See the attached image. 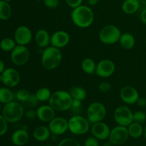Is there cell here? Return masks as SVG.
Segmentation results:
<instances>
[{
    "label": "cell",
    "instance_id": "obj_49",
    "mask_svg": "<svg viewBox=\"0 0 146 146\" xmlns=\"http://www.w3.org/2000/svg\"><path fill=\"white\" fill-rule=\"evenodd\" d=\"M3 1H8V2H9V1H12V0H3Z\"/></svg>",
    "mask_w": 146,
    "mask_h": 146
},
{
    "label": "cell",
    "instance_id": "obj_37",
    "mask_svg": "<svg viewBox=\"0 0 146 146\" xmlns=\"http://www.w3.org/2000/svg\"><path fill=\"white\" fill-rule=\"evenodd\" d=\"M84 146H99V143L95 137H88L85 141Z\"/></svg>",
    "mask_w": 146,
    "mask_h": 146
},
{
    "label": "cell",
    "instance_id": "obj_31",
    "mask_svg": "<svg viewBox=\"0 0 146 146\" xmlns=\"http://www.w3.org/2000/svg\"><path fill=\"white\" fill-rule=\"evenodd\" d=\"M30 95H31V94L27 89L21 88V89L17 91V94H16V98H17V101H19V102L26 103L29 98Z\"/></svg>",
    "mask_w": 146,
    "mask_h": 146
},
{
    "label": "cell",
    "instance_id": "obj_39",
    "mask_svg": "<svg viewBox=\"0 0 146 146\" xmlns=\"http://www.w3.org/2000/svg\"><path fill=\"white\" fill-rule=\"evenodd\" d=\"M66 3L71 8H76L82 4L83 0H65Z\"/></svg>",
    "mask_w": 146,
    "mask_h": 146
},
{
    "label": "cell",
    "instance_id": "obj_35",
    "mask_svg": "<svg viewBox=\"0 0 146 146\" xmlns=\"http://www.w3.org/2000/svg\"><path fill=\"white\" fill-rule=\"evenodd\" d=\"M98 89L102 93H108L111 91V85L107 81H102L98 86Z\"/></svg>",
    "mask_w": 146,
    "mask_h": 146
},
{
    "label": "cell",
    "instance_id": "obj_8",
    "mask_svg": "<svg viewBox=\"0 0 146 146\" xmlns=\"http://www.w3.org/2000/svg\"><path fill=\"white\" fill-rule=\"evenodd\" d=\"M113 118L118 125L127 127L133 122V113L128 107L121 106L114 111Z\"/></svg>",
    "mask_w": 146,
    "mask_h": 146
},
{
    "label": "cell",
    "instance_id": "obj_38",
    "mask_svg": "<svg viewBox=\"0 0 146 146\" xmlns=\"http://www.w3.org/2000/svg\"><path fill=\"white\" fill-rule=\"evenodd\" d=\"M24 116L29 120H33L35 118H37L36 110L29 109L24 112Z\"/></svg>",
    "mask_w": 146,
    "mask_h": 146
},
{
    "label": "cell",
    "instance_id": "obj_20",
    "mask_svg": "<svg viewBox=\"0 0 146 146\" xmlns=\"http://www.w3.org/2000/svg\"><path fill=\"white\" fill-rule=\"evenodd\" d=\"M29 133L26 130L19 129L14 131L11 135V142L14 145L23 146L29 141Z\"/></svg>",
    "mask_w": 146,
    "mask_h": 146
},
{
    "label": "cell",
    "instance_id": "obj_21",
    "mask_svg": "<svg viewBox=\"0 0 146 146\" xmlns=\"http://www.w3.org/2000/svg\"><path fill=\"white\" fill-rule=\"evenodd\" d=\"M139 0H125L122 4L123 11L126 14H135L141 7Z\"/></svg>",
    "mask_w": 146,
    "mask_h": 146
},
{
    "label": "cell",
    "instance_id": "obj_14",
    "mask_svg": "<svg viewBox=\"0 0 146 146\" xmlns=\"http://www.w3.org/2000/svg\"><path fill=\"white\" fill-rule=\"evenodd\" d=\"M48 128L54 135H62L68 130V121L64 117L56 116L48 123Z\"/></svg>",
    "mask_w": 146,
    "mask_h": 146
},
{
    "label": "cell",
    "instance_id": "obj_24",
    "mask_svg": "<svg viewBox=\"0 0 146 146\" xmlns=\"http://www.w3.org/2000/svg\"><path fill=\"white\" fill-rule=\"evenodd\" d=\"M128 128L129 136L133 138H138L143 135L144 128H143L141 123H138L135 122H132L128 126Z\"/></svg>",
    "mask_w": 146,
    "mask_h": 146
},
{
    "label": "cell",
    "instance_id": "obj_2",
    "mask_svg": "<svg viewBox=\"0 0 146 146\" xmlns=\"http://www.w3.org/2000/svg\"><path fill=\"white\" fill-rule=\"evenodd\" d=\"M62 52L60 48L48 46L44 48L41 54V64L46 70L51 71L56 68L62 61Z\"/></svg>",
    "mask_w": 146,
    "mask_h": 146
},
{
    "label": "cell",
    "instance_id": "obj_40",
    "mask_svg": "<svg viewBox=\"0 0 146 146\" xmlns=\"http://www.w3.org/2000/svg\"><path fill=\"white\" fill-rule=\"evenodd\" d=\"M38 102H39V101H38L35 94H31L29 98L28 101L26 103H28L29 105L31 106V107H35Z\"/></svg>",
    "mask_w": 146,
    "mask_h": 146
},
{
    "label": "cell",
    "instance_id": "obj_15",
    "mask_svg": "<svg viewBox=\"0 0 146 146\" xmlns=\"http://www.w3.org/2000/svg\"><path fill=\"white\" fill-rule=\"evenodd\" d=\"M120 97L123 103L127 105L136 104L140 98L138 90L131 86H123L120 91Z\"/></svg>",
    "mask_w": 146,
    "mask_h": 146
},
{
    "label": "cell",
    "instance_id": "obj_1",
    "mask_svg": "<svg viewBox=\"0 0 146 146\" xmlns=\"http://www.w3.org/2000/svg\"><path fill=\"white\" fill-rule=\"evenodd\" d=\"M71 20L76 27L81 29L89 27L94 21V13L89 6L81 4L74 8L71 14Z\"/></svg>",
    "mask_w": 146,
    "mask_h": 146
},
{
    "label": "cell",
    "instance_id": "obj_46",
    "mask_svg": "<svg viewBox=\"0 0 146 146\" xmlns=\"http://www.w3.org/2000/svg\"><path fill=\"white\" fill-rule=\"evenodd\" d=\"M140 2L142 4H144V5H146V0H139Z\"/></svg>",
    "mask_w": 146,
    "mask_h": 146
},
{
    "label": "cell",
    "instance_id": "obj_23",
    "mask_svg": "<svg viewBox=\"0 0 146 146\" xmlns=\"http://www.w3.org/2000/svg\"><path fill=\"white\" fill-rule=\"evenodd\" d=\"M118 42L124 49L131 50L135 46V39L133 35H132L131 33L125 32L123 34H121V38H120Z\"/></svg>",
    "mask_w": 146,
    "mask_h": 146
},
{
    "label": "cell",
    "instance_id": "obj_27",
    "mask_svg": "<svg viewBox=\"0 0 146 146\" xmlns=\"http://www.w3.org/2000/svg\"><path fill=\"white\" fill-rule=\"evenodd\" d=\"M14 93L9 87L0 88V103L7 104L14 100Z\"/></svg>",
    "mask_w": 146,
    "mask_h": 146
},
{
    "label": "cell",
    "instance_id": "obj_19",
    "mask_svg": "<svg viewBox=\"0 0 146 146\" xmlns=\"http://www.w3.org/2000/svg\"><path fill=\"white\" fill-rule=\"evenodd\" d=\"M35 41L37 45L45 48L51 45V36L45 29H39L35 34Z\"/></svg>",
    "mask_w": 146,
    "mask_h": 146
},
{
    "label": "cell",
    "instance_id": "obj_48",
    "mask_svg": "<svg viewBox=\"0 0 146 146\" xmlns=\"http://www.w3.org/2000/svg\"><path fill=\"white\" fill-rule=\"evenodd\" d=\"M2 81V76H1V74H0V82Z\"/></svg>",
    "mask_w": 146,
    "mask_h": 146
},
{
    "label": "cell",
    "instance_id": "obj_26",
    "mask_svg": "<svg viewBox=\"0 0 146 146\" xmlns=\"http://www.w3.org/2000/svg\"><path fill=\"white\" fill-rule=\"evenodd\" d=\"M12 14L11 7L8 1L0 0V19L7 20Z\"/></svg>",
    "mask_w": 146,
    "mask_h": 146
},
{
    "label": "cell",
    "instance_id": "obj_33",
    "mask_svg": "<svg viewBox=\"0 0 146 146\" xmlns=\"http://www.w3.org/2000/svg\"><path fill=\"white\" fill-rule=\"evenodd\" d=\"M146 120V114L143 111H138L133 113V122L143 123Z\"/></svg>",
    "mask_w": 146,
    "mask_h": 146
},
{
    "label": "cell",
    "instance_id": "obj_47",
    "mask_svg": "<svg viewBox=\"0 0 146 146\" xmlns=\"http://www.w3.org/2000/svg\"><path fill=\"white\" fill-rule=\"evenodd\" d=\"M143 135H144V136H145V139H146V125H145V128H144Z\"/></svg>",
    "mask_w": 146,
    "mask_h": 146
},
{
    "label": "cell",
    "instance_id": "obj_4",
    "mask_svg": "<svg viewBox=\"0 0 146 146\" xmlns=\"http://www.w3.org/2000/svg\"><path fill=\"white\" fill-rule=\"evenodd\" d=\"M2 115L8 123H14L19 121L24 115V109L22 105L17 101H11L4 104L2 108Z\"/></svg>",
    "mask_w": 146,
    "mask_h": 146
},
{
    "label": "cell",
    "instance_id": "obj_29",
    "mask_svg": "<svg viewBox=\"0 0 146 146\" xmlns=\"http://www.w3.org/2000/svg\"><path fill=\"white\" fill-rule=\"evenodd\" d=\"M17 45L15 40L9 37L2 38L0 41V48L5 52H11Z\"/></svg>",
    "mask_w": 146,
    "mask_h": 146
},
{
    "label": "cell",
    "instance_id": "obj_16",
    "mask_svg": "<svg viewBox=\"0 0 146 146\" xmlns=\"http://www.w3.org/2000/svg\"><path fill=\"white\" fill-rule=\"evenodd\" d=\"M70 41V36L66 31H56L51 36V46L58 48L66 46Z\"/></svg>",
    "mask_w": 146,
    "mask_h": 146
},
{
    "label": "cell",
    "instance_id": "obj_32",
    "mask_svg": "<svg viewBox=\"0 0 146 146\" xmlns=\"http://www.w3.org/2000/svg\"><path fill=\"white\" fill-rule=\"evenodd\" d=\"M58 146H81V145L77 140L72 138H66L63 139Z\"/></svg>",
    "mask_w": 146,
    "mask_h": 146
},
{
    "label": "cell",
    "instance_id": "obj_5",
    "mask_svg": "<svg viewBox=\"0 0 146 146\" xmlns=\"http://www.w3.org/2000/svg\"><path fill=\"white\" fill-rule=\"evenodd\" d=\"M121 32L118 27L113 24H108L103 27L99 31L98 38L104 44H115L119 41Z\"/></svg>",
    "mask_w": 146,
    "mask_h": 146
},
{
    "label": "cell",
    "instance_id": "obj_50",
    "mask_svg": "<svg viewBox=\"0 0 146 146\" xmlns=\"http://www.w3.org/2000/svg\"><path fill=\"white\" fill-rule=\"evenodd\" d=\"M1 103H0V111H1V110H2V108H1Z\"/></svg>",
    "mask_w": 146,
    "mask_h": 146
},
{
    "label": "cell",
    "instance_id": "obj_6",
    "mask_svg": "<svg viewBox=\"0 0 146 146\" xmlns=\"http://www.w3.org/2000/svg\"><path fill=\"white\" fill-rule=\"evenodd\" d=\"M68 131L74 135H84L90 129L88 119L80 115H74L68 120Z\"/></svg>",
    "mask_w": 146,
    "mask_h": 146
},
{
    "label": "cell",
    "instance_id": "obj_44",
    "mask_svg": "<svg viewBox=\"0 0 146 146\" xmlns=\"http://www.w3.org/2000/svg\"><path fill=\"white\" fill-rule=\"evenodd\" d=\"M5 64H4V62L3 61V60H1L0 58V74L3 72V71L5 70Z\"/></svg>",
    "mask_w": 146,
    "mask_h": 146
},
{
    "label": "cell",
    "instance_id": "obj_34",
    "mask_svg": "<svg viewBox=\"0 0 146 146\" xmlns=\"http://www.w3.org/2000/svg\"><path fill=\"white\" fill-rule=\"evenodd\" d=\"M8 129V122L2 114H0V136L4 135Z\"/></svg>",
    "mask_w": 146,
    "mask_h": 146
},
{
    "label": "cell",
    "instance_id": "obj_13",
    "mask_svg": "<svg viewBox=\"0 0 146 146\" xmlns=\"http://www.w3.org/2000/svg\"><path fill=\"white\" fill-rule=\"evenodd\" d=\"M1 76H2L1 82L5 86L9 88L17 86L19 84L21 79L19 71L13 68H5V70L1 73Z\"/></svg>",
    "mask_w": 146,
    "mask_h": 146
},
{
    "label": "cell",
    "instance_id": "obj_45",
    "mask_svg": "<svg viewBox=\"0 0 146 146\" xmlns=\"http://www.w3.org/2000/svg\"><path fill=\"white\" fill-rule=\"evenodd\" d=\"M98 2V0H88V4L90 7L95 6Z\"/></svg>",
    "mask_w": 146,
    "mask_h": 146
},
{
    "label": "cell",
    "instance_id": "obj_17",
    "mask_svg": "<svg viewBox=\"0 0 146 146\" xmlns=\"http://www.w3.org/2000/svg\"><path fill=\"white\" fill-rule=\"evenodd\" d=\"M91 131L94 137L98 140L107 139L109 137L111 133V130L108 125L103 121L92 124Z\"/></svg>",
    "mask_w": 146,
    "mask_h": 146
},
{
    "label": "cell",
    "instance_id": "obj_28",
    "mask_svg": "<svg viewBox=\"0 0 146 146\" xmlns=\"http://www.w3.org/2000/svg\"><path fill=\"white\" fill-rule=\"evenodd\" d=\"M70 94L73 99L79 100V101H84L86 98V91L85 88L81 86H74L71 88L69 91Z\"/></svg>",
    "mask_w": 146,
    "mask_h": 146
},
{
    "label": "cell",
    "instance_id": "obj_42",
    "mask_svg": "<svg viewBox=\"0 0 146 146\" xmlns=\"http://www.w3.org/2000/svg\"><path fill=\"white\" fill-rule=\"evenodd\" d=\"M141 108H145L146 107V98H139L136 103Z\"/></svg>",
    "mask_w": 146,
    "mask_h": 146
},
{
    "label": "cell",
    "instance_id": "obj_43",
    "mask_svg": "<svg viewBox=\"0 0 146 146\" xmlns=\"http://www.w3.org/2000/svg\"><path fill=\"white\" fill-rule=\"evenodd\" d=\"M140 19H141V21H142L143 24L146 25V8L144 9L141 12Z\"/></svg>",
    "mask_w": 146,
    "mask_h": 146
},
{
    "label": "cell",
    "instance_id": "obj_3",
    "mask_svg": "<svg viewBox=\"0 0 146 146\" xmlns=\"http://www.w3.org/2000/svg\"><path fill=\"white\" fill-rule=\"evenodd\" d=\"M72 101L73 98L69 91L58 90L52 93L48 105L56 111H66L71 108Z\"/></svg>",
    "mask_w": 146,
    "mask_h": 146
},
{
    "label": "cell",
    "instance_id": "obj_52",
    "mask_svg": "<svg viewBox=\"0 0 146 146\" xmlns=\"http://www.w3.org/2000/svg\"><path fill=\"white\" fill-rule=\"evenodd\" d=\"M145 40H146V38H145Z\"/></svg>",
    "mask_w": 146,
    "mask_h": 146
},
{
    "label": "cell",
    "instance_id": "obj_10",
    "mask_svg": "<svg viewBox=\"0 0 146 146\" xmlns=\"http://www.w3.org/2000/svg\"><path fill=\"white\" fill-rule=\"evenodd\" d=\"M128 138L129 133L127 127L118 125L111 130L108 139L112 145H120L126 142Z\"/></svg>",
    "mask_w": 146,
    "mask_h": 146
},
{
    "label": "cell",
    "instance_id": "obj_12",
    "mask_svg": "<svg viewBox=\"0 0 146 146\" xmlns=\"http://www.w3.org/2000/svg\"><path fill=\"white\" fill-rule=\"evenodd\" d=\"M32 38V31L27 26H19L14 31V39L18 45L27 46L31 42Z\"/></svg>",
    "mask_w": 146,
    "mask_h": 146
},
{
    "label": "cell",
    "instance_id": "obj_22",
    "mask_svg": "<svg viewBox=\"0 0 146 146\" xmlns=\"http://www.w3.org/2000/svg\"><path fill=\"white\" fill-rule=\"evenodd\" d=\"M51 133L48 127L45 126V125H39L34 129L33 135L36 141L39 142H44L48 139Z\"/></svg>",
    "mask_w": 146,
    "mask_h": 146
},
{
    "label": "cell",
    "instance_id": "obj_41",
    "mask_svg": "<svg viewBox=\"0 0 146 146\" xmlns=\"http://www.w3.org/2000/svg\"><path fill=\"white\" fill-rule=\"evenodd\" d=\"M81 104H82V101H81L76 99H73L71 108H74V109H79L81 107Z\"/></svg>",
    "mask_w": 146,
    "mask_h": 146
},
{
    "label": "cell",
    "instance_id": "obj_36",
    "mask_svg": "<svg viewBox=\"0 0 146 146\" xmlns=\"http://www.w3.org/2000/svg\"><path fill=\"white\" fill-rule=\"evenodd\" d=\"M44 5L49 9H56L59 6V0H44Z\"/></svg>",
    "mask_w": 146,
    "mask_h": 146
},
{
    "label": "cell",
    "instance_id": "obj_7",
    "mask_svg": "<svg viewBox=\"0 0 146 146\" xmlns=\"http://www.w3.org/2000/svg\"><path fill=\"white\" fill-rule=\"evenodd\" d=\"M106 108L100 102H93L88 106L86 110L87 119L91 124L101 122L106 118Z\"/></svg>",
    "mask_w": 146,
    "mask_h": 146
},
{
    "label": "cell",
    "instance_id": "obj_11",
    "mask_svg": "<svg viewBox=\"0 0 146 146\" xmlns=\"http://www.w3.org/2000/svg\"><path fill=\"white\" fill-rule=\"evenodd\" d=\"M115 65L113 61L108 58H105L101 60L96 64L95 74L101 78H106L111 76L115 72Z\"/></svg>",
    "mask_w": 146,
    "mask_h": 146
},
{
    "label": "cell",
    "instance_id": "obj_30",
    "mask_svg": "<svg viewBox=\"0 0 146 146\" xmlns=\"http://www.w3.org/2000/svg\"><path fill=\"white\" fill-rule=\"evenodd\" d=\"M51 94L52 93L49 88L46 87H42L37 90L35 95L39 102H46V101L48 102Z\"/></svg>",
    "mask_w": 146,
    "mask_h": 146
},
{
    "label": "cell",
    "instance_id": "obj_25",
    "mask_svg": "<svg viewBox=\"0 0 146 146\" xmlns=\"http://www.w3.org/2000/svg\"><path fill=\"white\" fill-rule=\"evenodd\" d=\"M96 64L95 61L91 58H85L81 62V68L83 71L88 75H93L96 73Z\"/></svg>",
    "mask_w": 146,
    "mask_h": 146
},
{
    "label": "cell",
    "instance_id": "obj_9",
    "mask_svg": "<svg viewBox=\"0 0 146 146\" xmlns=\"http://www.w3.org/2000/svg\"><path fill=\"white\" fill-rule=\"evenodd\" d=\"M11 61L16 66H24L29 61L30 58V52L27 46L18 45L11 51L10 55Z\"/></svg>",
    "mask_w": 146,
    "mask_h": 146
},
{
    "label": "cell",
    "instance_id": "obj_18",
    "mask_svg": "<svg viewBox=\"0 0 146 146\" xmlns=\"http://www.w3.org/2000/svg\"><path fill=\"white\" fill-rule=\"evenodd\" d=\"M56 111L49 105H42L37 108V118L44 123H49L56 117Z\"/></svg>",
    "mask_w": 146,
    "mask_h": 146
},
{
    "label": "cell",
    "instance_id": "obj_51",
    "mask_svg": "<svg viewBox=\"0 0 146 146\" xmlns=\"http://www.w3.org/2000/svg\"><path fill=\"white\" fill-rule=\"evenodd\" d=\"M47 146H52V145H47Z\"/></svg>",
    "mask_w": 146,
    "mask_h": 146
}]
</instances>
